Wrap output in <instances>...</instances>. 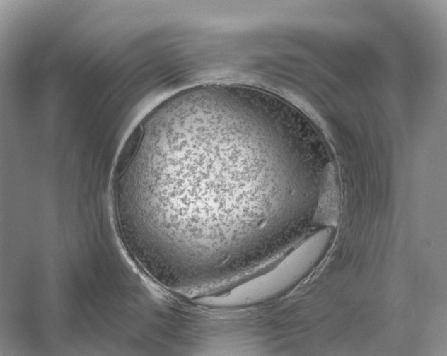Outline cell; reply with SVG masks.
Instances as JSON below:
<instances>
[{
	"label": "cell",
	"mask_w": 447,
	"mask_h": 356,
	"mask_svg": "<svg viewBox=\"0 0 447 356\" xmlns=\"http://www.w3.org/2000/svg\"><path fill=\"white\" fill-rule=\"evenodd\" d=\"M278 116L245 88L182 90L137 124L111 189L127 249L168 274L246 255L294 155Z\"/></svg>",
	"instance_id": "obj_1"
}]
</instances>
